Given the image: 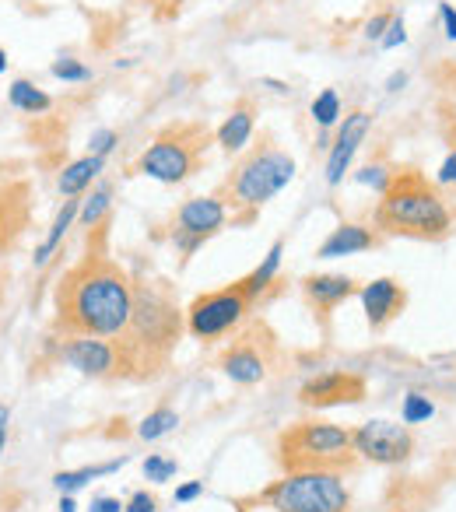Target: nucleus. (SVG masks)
<instances>
[{
	"label": "nucleus",
	"mask_w": 456,
	"mask_h": 512,
	"mask_svg": "<svg viewBox=\"0 0 456 512\" xmlns=\"http://www.w3.org/2000/svg\"><path fill=\"white\" fill-rule=\"evenodd\" d=\"M53 302L64 337H120L134 309V278L106 253V242H95L60 274Z\"/></svg>",
	"instance_id": "1"
},
{
	"label": "nucleus",
	"mask_w": 456,
	"mask_h": 512,
	"mask_svg": "<svg viewBox=\"0 0 456 512\" xmlns=\"http://www.w3.org/2000/svg\"><path fill=\"white\" fill-rule=\"evenodd\" d=\"M186 327V313L176 306L165 281L134 278V309L116 344L123 355V379H155L169 369V358Z\"/></svg>",
	"instance_id": "2"
},
{
	"label": "nucleus",
	"mask_w": 456,
	"mask_h": 512,
	"mask_svg": "<svg viewBox=\"0 0 456 512\" xmlns=\"http://www.w3.org/2000/svg\"><path fill=\"white\" fill-rule=\"evenodd\" d=\"M372 225L383 235H400V239H421L439 242L453 232V211L439 186L428 183L425 172L418 169H397L393 183L379 197Z\"/></svg>",
	"instance_id": "3"
},
{
	"label": "nucleus",
	"mask_w": 456,
	"mask_h": 512,
	"mask_svg": "<svg viewBox=\"0 0 456 512\" xmlns=\"http://www.w3.org/2000/svg\"><path fill=\"white\" fill-rule=\"evenodd\" d=\"M292 179L295 158L271 134H264L250 151L239 155V162L228 169V176L221 179L214 193L225 200L232 225H250V221H257L260 207L278 197Z\"/></svg>",
	"instance_id": "4"
},
{
	"label": "nucleus",
	"mask_w": 456,
	"mask_h": 512,
	"mask_svg": "<svg viewBox=\"0 0 456 512\" xmlns=\"http://www.w3.org/2000/svg\"><path fill=\"white\" fill-rule=\"evenodd\" d=\"M355 460L351 428L334 425V421H295L278 435V463L285 474H299V470L348 474Z\"/></svg>",
	"instance_id": "5"
},
{
	"label": "nucleus",
	"mask_w": 456,
	"mask_h": 512,
	"mask_svg": "<svg viewBox=\"0 0 456 512\" xmlns=\"http://www.w3.org/2000/svg\"><path fill=\"white\" fill-rule=\"evenodd\" d=\"M211 144H214V134L204 123H193V120L169 123V127L158 130L155 141L141 151V158L134 162V172L165 186L186 183V179L204 169L207 148H211Z\"/></svg>",
	"instance_id": "6"
},
{
	"label": "nucleus",
	"mask_w": 456,
	"mask_h": 512,
	"mask_svg": "<svg viewBox=\"0 0 456 512\" xmlns=\"http://www.w3.org/2000/svg\"><path fill=\"white\" fill-rule=\"evenodd\" d=\"M271 512H351V491L337 470H299L257 491Z\"/></svg>",
	"instance_id": "7"
},
{
	"label": "nucleus",
	"mask_w": 456,
	"mask_h": 512,
	"mask_svg": "<svg viewBox=\"0 0 456 512\" xmlns=\"http://www.w3.org/2000/svg\"><path fill=\"white\" fill-rule=\"evenodd\" d=\"M253 306H257V302L246 292L243 278L218 288V292H204L186 306V334L204 344L221 341L225 334L243 327V320L250 316Z\"/></svg>",
	"instance_id": "8"
},
{
	"label": "nucleus",
	"mask_w": 456,
	"mask_h": 512,
	"mask_svg": "<svg viewBox=\"0 0 456 512\" xmlns=\"http://www.w3.org/2000/svg\"><path fill=\"white\" fill-rule=\"evenodd\" d=\"M274 362V337L264 323H253L246 327L236 341L228 344L218 358V369L225 372L236 386H257L267 379Z\"/></svg>",
	"instance_id": "9"
},
{
	"label": "nucleus",
	"mask_w": 456,
	"mask_h": 512,
	"mask_svg": "<svg viewBox=\"0 0 456 512\" xmlns=\"http://www.w3.org/2000/svg\"><path fill=\"white\" fill-rule=\"evenodd\" d=\"M232 221L225 200L218 193H207V197H190L186 204H179L176 218H172V246L183 256H193L200 246H204L211 235H218L221 228Z\"/></svg>",
	"instance_id": "10"
},
{
	"label": "nucleus",
	"mask_w": 456,
	"mask_h": 512,
	"mask_svg": "<svg viewBox=\"0 0 456 512\" xmlns=\"http://www.w3.org/2000/svg\"><path fill=\"white\" fill-rule=\"evenodd\" d=\"M351 446L355 456L365 463H376V467H400V463L411 460L414 453V432L404 421H365L351 432Z\"/></svg>",
	"instance_id": "11"
},
{
	"label": "nucleus",
	"mask_w": 456,
	"mask_h": 512,
	"mask_svg": "<svg viewBox=\"0 0 456 512\" xmlns=\"http://www.w3.org/2000/svg\"><path fill=\"white\" fill-rule=\"evenodd\" d=\"M57 358L81 376L123 379V355L116 337H64Z\"/></svg>",
	"instance_id": "12"
},
{
	"label": "nucleus",
	"mask_w": 456,
	"mask_h": 512,
	"mask_svg": "<svg viewBox=\"0 0 456 512\" xmlns=\"http://www.w3.org/2000/svg\"><path fill=\"white\" fill-rule=\"evenodd\" d=\"M369 397V383L365 376L351 369H330L320 376L306 379L299 386V404L313 407V411H330V407H348V404H362Z\"/></svg>",
	"instance_id": "13"
},
{
	"label": "nucleus",
	"mask_w": 456,
	"mask_h": 512,
	"mask_svg": "<svg viewBox=\"0 0 456 512\" xmlns=\"http://www.w3.org/2000/svg\"><path fill=\"white\" fill-rule=\"evenodd\" d=\"M369 130H372V113H365V109H351V113L337 123L334 144H330V155H327V169H323L330 186L344 183V172L351 169V162H355L358 148L365 144Z\"/></svg>",
	"instance_id": "14"
},
{
	"label": "nucleus",
	"mask_w": 456,
	"mask_h": 512,
	"mask_svg": "<svg viewBox=\"0 0 456 512\" xmlns=\"http://www.w3.org/2000/svg\"><path fill=\"white\" fill-rule=\"evenodd\" d=\"M358 299H362V309H365V320L369 327L376 330H386L393 320H400L407 309V288L400 285L397 278H376L369 285L358 288Z\"/></svg>",
	"instance_id": "15"
},
{
	"label": "nucleus",
	"mask_w": 456,
	"mask_h": 512,
	"mask_svg": "<svg viewBox=\"0 0 456 512\" xmlns=\"http://www.w3.org/2000/svg\"><path fill=\"white\" fill-rule=\"evenodd\" d=\"M32 218V200L29 183L15 179V183H0V256L15 249V242L25 235Z\"/></svg>",
	"instance_id": "16"
},
{
	"label": "nucleus",
	"mask_w": 456,
	"mask_h": 512,
	"mask_svg": "<svg viewBox=\"0 0 456 512\" xmlns=\"http://www.w3.org/2000/svg\"><path fill=\"white\" fill-rule=\"evenodd\" d=\"M302 295H306L313 316H320V323L327 327L330 313L351 295H358V285L344 274H309V278H302Z\"/></svg>",
	"instance_id": "17"
},
{
	"label": "nucleus",
	"mask_w": 456,
	"mask_h": 512,
	"mask_svg": "<svg viewBox=\"0 0 456 512\" xmlns=\"http://www.w3.org/2000/svg\"><path fill=\"white\" fill-rule=\"evenodd\" d=\"M383 242V232L376 225H358V221H341L316 249V260H341V256L369 253Z\"/></svg>",
	"instance_id": "18"
},
{
	"label": "nucleus",
	"mask_w": 456,
	"mask_h": 512,
	"mask_svg": "<svg viewBox=\"0 0 456 512\" xmlns=\"http://www.w3.org/2000/svg\"><path fill=\"white\" fill-rule=\"evenodd\" d=\"M253 130H257V102L239 99L236 106L228 109V116L221 120V127L214 130V144H218L225 155H236L250 144Z\"/></svg>",
	"instance_id": "19"
},
{
	"label": "nucleus",
	"mask_w": 456,
	"mask_h": 512,
	"mask_svg": "<svg viewBox=\"0 0 456 512\" xmlns=\"http://www.w3.org/2000/svg\"><path fill=\"white\" fill-rule=\"evenodd\" d=\"M102 169H106V158L102 155H81L74 158L71 165H64L57 176V190L60 197H85L95 183L102 179Z\"/></svg>",
	"instance_id": "20"
},
{
	"label": "nucleus",
	"mask_w": 456,
	"mask_h": 512,
	"mask_svg": "<svg viewBox=\"0 0 456 512\" xmlns=\"http://www.w3.org/2000/svg\"><path fill=\"white\" fill-rule=\"evenodd\" d=\"M281 256H285V239H278L271 249H267V256L260 260V267H253L250 274L243 278L246 292L253 295V302H264L267 295L274 292V285H281Z\"/></svg>",
	"instance_id": "21"
},
{
	"label": "nucleus",
	"mask_w": 456,
	"mask_h": 512,
	"mask_svg": "<svg viewBox=\"0 0 456 512\" xmlns=\"http://www.w3.org/2000/svg\"><path fill=\"white\" fill-rule=\"evenodd\" d=\"M78 214H81V197H67L64 207L57 211V218H53V225H50V232H46V239L39 242V249H36V267L50 264L53 253H57V249L64 246L67 232H71V225L78 221Z\"/></svg>",
	"instance_id": "22"
},
{
	"label": "nucleus",
	"mask_w": 456,
	"mask_h": 512,
	"mask_svg": "<svg viewBox=\"0 0 456 512\" xmlns=\"http://www.w3.org/2000/svg\"><path fill=\"white\" fill-rule=\"evenodd\" d=\"M113 197H116V186L109 183V179H99V183L81 197V214H78L81 225L85 228L106 225V214H109V207H113Z\"/></svg>",
	"instance_id": "23"
},
{
	"label": "nucleus",
	"mask_w": 456,
	"mask_h": 512,
	"mask_svg": "<svg viewBox=\"0 0 456 512\" xmlns=\"http://www.w3.org/2000/svg\"><path fill=\"white\" fill-rule=\"evenodd\" d=\"M127 463V456H116V460H106V463H95V467H78V470H60L57 477H53V484H57L60 495H74V491H81L85 484H92L95 477H109L116 474V470Z\"/></svg>",
	"instance_id": "24"
},
{
	"label": "nucleus",
	"mask_w": 456,
	"mask_h": 512,
	"mask_svg": "<svg viewBox=\"0 0 456 512\" xmlns=\"http://www.w3.org/2000/svg\"><path fill=\"white\" fill-rule=\"evenodd\" d=\"M8 102H11V109H18V113H29V116H39V113H46V109L53 106L50 95H46L43 88L32 85V81H25V78L11 81Z\"/></svg>",
	"instance_id": "25"
},
{
	"label": "nucleus",
	"mask_w": 456,
	"mask_h": 512,
	"mask_svg": "<svg viewBox=\"0 0 456 512\" xmlns=\"http://www.w3.org/2000/svg\"><path fill=\"white\" fill-rule=\"evenodd\" d=\"M176 428H179V414L172 411L169 404H162V407H155L151 414H144V421L137 425V439L158 442V439H165L169 432H176Z\"/></svg>",
	"instance_id": "26"
},
{
	"label": "nucleus",
	"mask_w": 456,
	"mask_h": 512,
	"mask_svg": "<svg viewBox=\"0 0 456 512\" xmlns=\"http://www.w3.org/2000/svg\"><path fill=\"white\" fill-rule=\"evenodd\" d=\"M309 113H313L316 127H323V130L337 127V123L344 120V106H341V95H337V88H323V92L313 99V106H309Z\"/></svg>",
	"instance_id": "27"
},
{
	"label": "nucleus",
	"mask_w": 456,
	"mask_h": 512,
	"mask_svg": "<svg viewBox=\"0 0 456 512\" xmlns=\"http://www.w3.org/2000/svg\"><path fill=\"white\" fill-rule=\"evenodd\" d=\"M432 414H435V404L425 393H407L404 404H400V421H404V425H425Z\"/></svg>",
	"instance_id": "28"
},
{
	"label": "nucleus",
	"mask_w": 456,
	"mask_h": 512,
	"mask_svg": "<svg viewBox=\"0 0 456 512\" xmlns=\"http://www.w3.org/2000/svg\"><path fill=\"white\" fill-rule=\"evenodd\" d=\"M393 172H397V169H390V165H383V162H369V165H362V169L355 172V183L372 186V190L383 197L386 186L393 183Z\"/></svg>",
	"instance_id": "29"
},
{
	"label": "nucleus",
	"mask_w": 456,
	"mask_h": 512,
	"mask_svg": "<svg viewBox=\"0 0 456 512\" xmlns=\"http://www.w3.org/2000/svg\"><path fill=\"white\" fill-rule=\"evenodd\" d=\"M50 74H53L57 81H71V85H85V81H92V67L81 64V60H74V57L53 60Z\"/></svg>",
	"instance_id": "30"
},
{
	"label": "nucleus",
	"mask_w": 456,
	"mask_h": 512,
	"mask_svg": "<svg viewBox=\"0 0 456 512\" xmlns=\"http://www.w3.org/2000/svg\"><path fill=\"white\" fill-rule=\"evenodd\" d=\"M176 470H179V463L172 460V456H165V453H151L148 460H144V477H148L151 484L172 481V477H176Z\"/></svg>",
	"instance_id": "31"
},
{
	"label": "nucleus",
	"mask_w": 456,
	"mask_h": 512,
	"mask_svg": "<svg viewBox=\"0 0 456 512\" xmlns=\"http://www.w3.org/2000/svg\"><path fill=\"white\" fill-rule=\"evenodd\" d=\"M116 144H120V134H116V130H109V127H102V130H95V134L88 137V155H102V158H106L109 151L116 148Z\"/></svg>",
	"instance_id": "32"
},
{
	"label": "nucleus",
	"mask_w": 456,
	"mask_h": 512,
	"mask_svg": "<svg viewBox=\"0 0 456 512\" xmlns=\"http://www.w3.org/2000/svg\"><path fill=\"white\" fill-rule=\"evenodd\" d=\"M404 43H407V29H404V18H400V15H393L390 29H386V36L379 39V46H383V50H397V46H404Z\"/></svg>",
	"instance_id": "33"
},
{
	"label": "nucleus",
	"mask_w": 456,
	"mask_h": 512,
	"mask_svg": "<svg viewBox=\"0 0 456 512\" xmlns=\"http://www.w3.org/2000/svg\"><path fill=\"white\" fill-rule=\"evenodd\" d=\"M123 512H158V498L151 491H134L123 505Z\"/></svg>",
	"instance_id": "34"
},
{
	"label": "nucleus",
	"mask_w": 456,
	"mask_h": 512,
	"mask_svg": "<svg viewBox=\"0 0 456 512\" xmlns=\"http://www.w3.org/2000/svg\"><path fill=\"white\" fill-rule=\"evenodd\" d=\"M390 22H393V11H383V15H376V18H369V22H365L362 36L369 39V43H372V39L379 43V39L386 36V29H390Z\"/></svg>",
	"instance_id": "35"
},
{
	"label": "nucleus",
	"mask_w": 456,
	"mask_h": 512,
	"mask_svg": "<svg viewBox=\"0 0 456 512\" xmlns=\"http://www.w3.org/2000/svg\"><path fill=\"white\" fill-rule=\"evenodd\" d=\"M200 495H204V481H186V484H179V488H176L172 502H176V505H190V502H197Z\"/></svg>",
	"instance_id": "36"
},
{
	"label": "nucleus",
	"mask_w": 456,
	"mask_h": 512,
	"mask_svg": "<svg viewBox=\"0 0 456 512\" xmlns=\"http://www.w3.org/2000/svg\"><path fill=\"white\" fill-rule=\"evenodd\" d=\"M435 183H439V186H456V148L442 158L439 172H435Z\"/></svg>",
	"instance_id": "37"
},
{
	"label": "nucleus",
	"mask_w": 456,
	"mask_h": 512,
	"mask_svg": "<svg viewBox=\"0 0 456 512\" xmlns=\"http://www.w3.org/2000/svg\"><path fill=\"white\" fill-rule=\"evenodd\" d=\"M439 22H442V32H446L449 43H456V8L453 4H439Z\"/></svg>",
	"instance_id": "38"
},
{
	"label": "nucleus",
	"mask_w": 456,
	"mask_h": 512,
	"mask_svg": "<svg viewBox=\"0 0 456 512\" xmlns=\"http://www.w3.org/2000/svg\"><path fill=\"white\" fill-rule=\"evenodd\" d=\"M123 505L127 502H120V498H113V495H99V498H92L88 512H123Z\"/></svg>",
	"instance_id": "39"
},
{
	"label": "nucleus",
	"mask_w": 456,
	"mask_h": 512,
	"mask_svg": "<svg viewBox=\"0 0 456 512\" xmlns=\"http://www.w3.org/2000/svg\"><path fill=\"white\" fill-rule=\"evenodd\" d=\"M8 425H11V407L0 404V456L8 449Z\"/></svg>",
	"instance_id": "40"
},
{
	"label": "nucleus",
	"mask_w": 456,
	"mask_h": 512,
	"mask_svg": "<svg viewBox=\"0 0 456 512\" xmlns=\"http://www.w3.org/2000/svg\"><path fill=\"white\" fill-rule=\"evenodd\" d=\"M404 85H407V74L404 71H397V74H390V78H386V92H400Z\"/></svg>",
	"instance_id": "41"
},
{
	"label": "nucleus",
	"mask_w": 456,
	"mask_h": 512,
	"mask_svg": "<svg viewBox=\"0 0 456 512\" xmlns=\"http://www.w3.org/2000/svg\"><path fill=\"white\" fill-rule=\"evenodd\" d=\"M57 512H78V502H74V495H60Z\"/></svg>",
	"instance_id": "42"
},
{
	"label": "nucleus",
	"mask_w": 456,
	"mask_h": 512,
	"mask_svg": "<svg viewBox=\"0 0 456 512\" xmlns=\"http://www.w3.org/2000/svg\"><path fill=\"white\" fill-rule=\"evenodd\" d=\"M4 71H8V53L0 50V74H4Z\"/></svg>",
	"instance_id": "43"
},
{
	"label": "nucleus",
	"mask_w": 456,
	"mask_h": 512,
	"mask_svg": "<svg viewBox=\"0 0 456 512\" xmlns=\"http://www.w3.org/2000/svg\"><path fill=\"white\" fill-rule=\"evenodd\" d=\"M169 4H176V0H169Z\"/></svg>",
	"instance_id": "44"
}]
</instances>
